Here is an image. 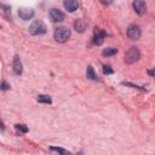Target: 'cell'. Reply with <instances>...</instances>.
<instances>
[{"instance_id":"7","label":"cell","mask_w":155,"mask_h":155,"mask_svg":"<svg viewBox=\"0 0 155 155\" xmlns=\"http://www.w3.org/2000/svg\"><path fill=\"white\" fill-rule=\"evenodd\" d=\"M105 31L99 29V28H94V31H93V42L96 45H102L103 41H104V38H105Z\"/></svg>"},{"instance_id":"16","label":"cell","mask_w":155,"mask_h":155,"mask_svg":"<svg viewBox=\"0 0 155 155\" xmlns=\"http://www.w3.org/2000/svg\"><path fill=\"white\" fill-rule=\"evenodd\" d=\"M103 73H104L105 75H109V74H113L114 70H113V68H111L110 64H104V65H103Z\"/></svg>"},{"instance_id":"4","label":"cell","mask_w":155,"mask_h":155,"mask_svg":"<svg viewBox=\"0 0 155 155\" xmlns=\"http://www.w3.org/2000/svg\"><path fill=\"white\" fill-rule=\"evenodd\" d=\"M140 34H142V31H140L139 25H137V24H130L128 25V28H127V36H128V39L138 40L140 38Z\"/></svg>"},{"instance_id":"15","label":"cell","mask_w":155,"mask_h":155,"mask_svg":"<svg viewBox=\"0 0 155 155\" xmlns=\"http://www.w3.org/2000/svg\"><path fill=\"white\" fill-rule=\"evenodd\" d=\"M15 127H16V130L18 131V132H21V133H27L28 132V127L25 126V125H23V124H17V125H15Z\"/></svg>"},{"instance_id":"17","label":"cell","mask_w":155,"mask_h":155,"mask_svg":"<svg viewBox=\"0 0 155 155\" xmlns=\"http://www.w3.org/2000/svg\"><path fill=\"white\" fill-rule=\"evenodd\" d=\"M50 150H51V151H57V153L63 154V155H68V154H69V151H67V150H64V149H62V148H56V147H51Z\"/></svg>"},{"instance_id":"18","label":"cell","mask_w":155,"mask_h":155,"mask_svg":"<svg viewBox=\"0 0 155 155\" xmlns=\"http://www.w3.org/2000/svg\"><path fill=\"white\" fill-rule=\"evenodd\" d=\"M122 85H125V86H131V87H133V88H138V90L145 91V88H142V87H139V86H137V85H134V84H131V82H122Z\"/></svg>"},{"instance_id":"22","label":"cell","mask_w":155,"mask_h":155,"mask_svg":"<svg viewBox=\"0 0 155 155\" xmlns=\"http://www.w3.org/2000/svg\"><path fill=\"white\" fill-rule=\"evenodd\" d=\"M101 1H102L103 4H107V5H108V4H110L113 0H101Z\"/></svg>"},{"instance_id":"10","label":"cell","mask_w":155,"mask_h":155,"mask_svg":"<svg viewBox=\"0 0 155 155\" xmlns=\"http://www.w3.org/2000/svg\"><path fill=\"white\" fill-rule=\"evenodd\" d=\"M63 5H64L65 10L69 11V12H74V11H76L78 7H79L78 0H64V1H63Z\"/></svg>"},{"instance_id":"21","label":"cell","mask_w":155,"mask_h":155,"mask_svg":"<svg viewBox=\"0 0 155 155\" xmlns=\"http://www.w3.org/2000/svg\"><path fill=\"white\" fill-rule=\"evenodd\" d=\"M148 74H149L151 78H155V67L151 68V69H149V70H148Z\"/></svg>"},{"instance_id":"20","label":"cell","mask_w":155,"mask_h":155,"mask_svg":"<svg viewBox=\"0 0 155 155\" xmlns=\"http://www.w3.org/2000/svg\"><path fill=\"white\" fill-rule=\"evenodd\" d=\"M8 88H10V85H8L6 81H2V82H1V90H2V91H6V90H8Z\"/></svg>"},{"instance_id":"2","label":"cell","mask_w":155,"mask_h":155,"mask_svg":"<svg viewBox=\"0 0 155 155\" xmlns=\"http://www.w3.org/2000/svg\"><path fill=\"white\" fill-rule=\"evenodd\" d=\"M53 38H54V40L57 42H61V44L67 42L68 39L70 38V29H68L65 27H59V28H57L54 30Z\"/></svg>"},{"instance_id":"9","label":"cell","mask_w":155,"mask_h":155,"mask_svg":"<svg viewBox=\"0 0 155 155\" xmlns=\"http://www.w3.org/2000/svg\"><path fill=\"white\" fill-rule=\"evenodd\" d=\"M12 70H13L15 75H21L22 71H23L22 62H21V59H19V57L17 54L13 57V61H12Z\"/></svg>"},{"instance_id":"14","label":"cell","mask_w":155,"mask_h":155,"mask_svg":"<svg viewBox=\"0 0 155 155\" xmlns=\"http://www.w3.org/2000/svg\"><path fill=\"white\" fill-rule=\"evenodd\" d=\"M36 101H38L39 103H44V104H51V103H52L51 97L47 96V94H39L38 98H36Z\"/></svg>"},{"instance_id":"12","label":"cell","mask_w":155,"mask_h":155,"mask_svg":"<svg viewBox=\"0 0 155 155\" xmlns=\"http://www.w3.org/2000/svg\"><path fill=\"white\" fill-rule=\"evenodd\" d=\"M86 78L87 79H90V80H98V76H97V74H96V71H94V69H93V67L92 65H88L87 67V70H86Z\"/></svg>"},{"instance_id":"19","label":"cell","mask_w":155,"mask_h":155,"mask_svg":"<svg viewBox=\"0 0 155 155\" xmlns=\"http://www.w3.org/2000/svg\"><path fill=\"white\" fill-rule=\"evenodd\" d=\"M2 8H4V12H5L6 16H10V15H11V7H10V6L2 5Z\"/></svg>"},{"instance_id":"1","label":"cell","mask_w":155,"mask_h":155,"mask_svg":"<svg viewBox=\"0 0 155 155\" xmlns=\"http://www.w3.org/2000/svg\"><path fill=\"white\" fill-rule=\"evenodd\" d=\"M29 33L31 35H42L46 33V25L41 19H35L29 25Z\"/></svg>"},{"instance_id":"8","label":"cell","mask_w":155,"mask_h":155,"mask_svg":"<svg viewBox=\"0 0 155 155\" xmlns=\"http://www.w3.org/2000/svg\"><path fill=\"white\" fill-rule=\"evenodd\" d=\"M18 16L24 21L31 19L34 17V10L30 7H22L18 10Z\"/></svg>"},{"instance_id":"5","label":"cell","mask_w":155,"mask_h":155,"mask_svg":"<svg viewBox=\"0 0 155 155\" xmlns=\"http://www.w3.org/2000/svg\"><path fill=\"white\" fill-rule=\"evenodd\" d=\"M132 6H133V10L136 11V13L139 16H143L147 11V4L144 0H134Z\"/></svg>"},{"instance_id":"13","label":"cell","mask_w":155,"mask_h":155,"mask_svg":"<svg viewBox=\"0 0 155 155\" xmlns=\"http://www.w3.org/2000/svg\"><path fill=\"white\" fill-rule=\"evenodd\" d=\"M116 53H117V48H115V47H107L102 51V56H104V57H110Z\"/></svg>"},{"instance_id":"6","label":"cell","mask_w":155,"mask_h":155,"mask_svg":"<svg viewBox=\"0 0 155 155\" xmlns=\"http://www.w3.org/2000/svg\"><path fill=\"white\" fill-rule=\"evenodd\" d=\"M48 16L51 18L52 22H63L64 21V15L62 11H59L58 8H51L48 12Z\"/></svg>"},{"instance_id":"11","label":"cell","mask_w":155,"mask_h":155,"mask_svg":"<svg viewBox=\"0 0 155 155\" xmlns=\"http://www.w3.org/2000/svg\"><path fill=\"white\" fill-rule=\"evenodd\" d=\"M86 27H87V24H86V22L84 19H76L74 22V29L78 33H84L85 29H86Z\"/></svg>"},{"instance_id":"3","label":"cell","mask_w":155,"mask_h":155,"mask_svg":"<svg viewBox=\"0 0 155 155\" xmlns=\"http://www.w3.org/2000/svg\"><path fill=\"white\" fill-rule=\"evenodd\" d=\"M139 57H140V53H139L138 48L137 47H130L127 50V52L125 53V62L127 64H132V63L137 62L139 59Z\"/></svg>"}]
</instances>
